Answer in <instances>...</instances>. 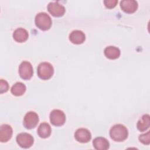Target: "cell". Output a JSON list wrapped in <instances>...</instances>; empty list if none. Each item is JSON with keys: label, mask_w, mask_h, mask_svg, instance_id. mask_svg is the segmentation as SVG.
I'll list each match as a JSON object with an SVG mask.
<instances>
[{"label": "cell", "mask_w": 150, "mask_h": 150, "mask_svg": "<svg viewBox=\"0 0 150 150\" xmlns=\"http://www.w3.org/2000/svg\"><path fill=\"white\" fill-rule=\"evenodd\" d=\"M128 132L127 128L122 124H116L114 125L110 131L111 138L117 142L124 141L128 137Z\"/></svg>", "instance_id": "obj_1"}, {"label": "cell", "mask_w": 150, "mask_h": 150, "mask_svg": "<svg viewBox=\"0 0 150 150\" xmlns=\"http://www.w3.org/2000/svg\"><path fill=\"white\" fill-rule=\"evenodd\" d=\"M36 26L42 30L49 29L52 26V21L50 16L45 12H40L36 15L35 19Z\"/></svg>", "instance_id": "obj_2"}, {"label": "cell", "mask_w": 150, "mask_h": 150, "mask_svg": "<svg viewBox=\"0 0 150 150\" xmlns=\"http://www.w3.org/2000/svg\"><path fill=\"white\" fill-rule=\"evenodd\" d=\"M37 73L39 78L46 80L52 77L54 73V69L50 63L42 62L39 64Z\"/></svg>", "instance_id": "obj_3"}, {"label": "cell", "mask_w": 150, "mask_h": 150, "mask_svg": "<svg viewBox=\"0 0 150 150\" xmlns=\"http://www.w3.org/2000/svg\"><path fill=\"white\" fill-rule=\"evenodd\" d=\"M50 120L54 126H62L66 121V115L63 111L60 110H53L50 114Z\"/></svg>", "instance_id": "obj_4"}, {"label": "cell", "mask_w": 150, "mask_h": 150, "mask_svg": "<svg viewBox=\"0 0 150 150\" xmlns=\"http://www.w3.org/2000/svg\"><path fill=\"white\" fill-rule=\"evenodd\" d=\"M19 73L22 79L29 80L33 74V70L31 63L27 61L22 62L19 67Z\"/></svg>", "instance_id": "obj_5"}, {"label": "cell", "mask_w": 150, "mask_h": 150, "mask_svg": "<svg viewBox=\"0 0 150 150\" xmlns=\"http://www.w3.org/2000/svg\"><path fill=\"white\" fill-rule=\"evenodd\" d=\"M16 142L18 144L23 148H28L32 146L33 144L34 139L33 137L26 132L19 134L16 137Z\"/></svg>", "instance_id": "obj_6"}, {"label": "cell", "mask_w": 150, "mask_h": 150, "mask_svg": "<svg viewBox=\"0 0 150 150\" xmlns=\"http://www.w3.org/2000/svg\"><path fill=\"white\" fill-rule=\"evenodd\" d=\"M39 122L38 114L33 111H29L26 114L23 118V124L24 127L29 129L34 128Z\"/></svg>", "instance_id": "obj_7"}, {"label": "cell", "mask_w": 150, "mask_h": 150, "mask_svg": "<svg viewBox=\"0 0 150 150\" xmlns=\"http://www.w3.org/2000/svg\"><path fill=\"white\" fill-rule=\"evenodd\" d=\"M47 10L53 16L60 17L65 13L64 7L57 2H51L47 5Z\"/></svg>", "instance_id": "obj_8"}, {"label": "cell", "mask_w": 150, "mask_h": 150, "mask_svg": "<svg viewBox=\"0 0 150 150\" xmlns=\"http://www.w3.org/2000/svg\"><path fill=\"white\" fill-rule=\"evenodd\" d=\"M74 138L79 142L86 143L90 141L91 135L87 129L81 128L78 129L76 131L74 134Z\"/></svg>", "instance_id": "obj_9"}, {"label": "cell", "mask_w": 150, "mask_h": 150, "mask_svg": "<svg viewBox=\"0 0 150 150\" xmlns=\"http://www.w3.org/2000/svg\"><path fill=\"white\" fill-rule=\"evenodd\" d=\"M121 9L127 13L135 12L138 8V2L134 0H123L120 2Z\"/></svg>", "instance_id": "obj_10"}, {"label": "cell", "mask_w": 150, "mask_h": 150, "mask_svg": "<svg viewBox=\"0 0 150 150\" xmlns=\"http://www.w3.org/2000/svg\"><path fill=\"white\" fill-rule=\"evenodd\" d=\"M12 128L8 124L2 125L0 128V141L2 142L8 141L12 135Z\"/></svg>", "instance_id": "obj_11"}, {"label": "cell", "mask_w": 150, "mask_h": 150, "mask_svg": "<svg viewBox=\"0 0 150 150\" xmlns=\"http://www.w3.org/2000/svg\"><path fill=\"white\" fill-rule=\"evenodd\" d=\"M86 39L85 34L81 30H75L72 31L69 35V40L74 44L79 45L83 43Z\"/></svg>", "instance_id": "obj_12"}, {"label": "cell", "mask_w": 150, "mask_h": 150, "mask_svg": "<svg viewBox=\"0 0 150 150\" xmlns=\"http://www.w3.org/2000/svg\"><path fill=\"white\" fill-rule=\"evenodd\" d=\"M29 36L28 31L22 28H19L15 30L13 33V39L19 43L25 42Z\"/></svg>", "instance_id": "obj_13"}, {"label": "cell", "mask_w": 150, "mask_h": 150, "mask_svg": "<svg viewBox=\"0 0 150 150\" xmlns=\"http://www.w3.org/2000/svg\"><path fill=\"white\" fill-rule=\"evenodd\" d=\"M93 146L97 150H106L109 148L110 143L103 137H97L93 141Z\"/></svg>", "instance_id": "obj_14"}, {"label": "cell", "mask_w": 150, "mask_h": 150, "mask_svg": "<svg viewBox=\"0 0 150 150\" xmlns=\"http://www.w3.org/2000/svg\"><path fill=\"white\" fill-rule=\"evenodd\" d=\"M104 54L109 59H116L120 55V50L115 46H108L104 49Z\"/></svg>", "instance_id": "obj_15"}, {"label": "cell", "mask_w": 150, "mask_h": 150, "mask_svg": "<svg viewBox=\"0 0 150 150\" xmlns=\"http://www.w3.org/2000/svg\"><path fill=\"white\" fill-rule=\"evenodd\" d=\"M52 129L49 124L43 122L40 124L38 128V134L40 138H46L49 137L51 134Z\"/></svg>", "instance_id": "obj_16"}, {"label": "cell", "mask_w": 150, "mask_h": 150, "mask_svg": "<svg viewBox=\"0 0 150 150\" xmlns=\"http://www.w3.org/2000/svg\"><path fill=\"white\" fill-rule=\"evenodd\" d=\"M149 115L148 114H145L138 121L137 127L139 131L142 132L146 130L149 127Z\"/></svg>", "instance_id": "obj_17"}, {"label": "cell", "mask_w": 150, "mask_h": 150, "mask_svg": "<svg viewBox=\"0 0 150 150\" xmlns=\"http://www.w3.org/2000/svg\"><path fill=\"white\" fill-rule=\"evenodd\" d=\"M26 89V86L23 83L17 82L12 86L11 88V93L15 96H21L25 93Z\"/></svg>", "instance_id": "obj_18"}, {"label": "cell", "mask_w": 150, "mask_h": 150, "mask_svg": "<svg viewBox=\"0 0 150 150\" xmlns=\"http://www.w3.org/2000/svg\"><path fill=\"white\" fill-rule=\"evenodd\" d=\"M139 141L145 145H149L150 143V135L149 132H148L144 134H142L139 137Z\"/></svg>", "instance_id": "obj_19"}, {"label": "cell", "mask_w": 150, "mask_h": 150, "mask_svg": "<svg viewBox=\"0 0 150 150\" xmlns=\"http://www.w3.org/2000/svg\"><path fill=\"white\" fill-rule=\"evenodd\" d=\"M9 89V84L6 80L1 79L0 80V93L6 92Z\"/></svg>", "instance_id": "obj_20"}, {"label": "cell", "mask_w": 150, "mask_h": 150, "mask_svg": "<svg viewBox=\"0 0 150 150\" xmlns=\"http://www.w3.org/2000/svg\"><path fill=\"white\" fill-rule=\"evenodd\" d=\"M118 3V1L117 0H105L104 1V4L105 6L110 9L114 8Z\"/></svg>", "instance_id": "obj_21"}]
</instances>
